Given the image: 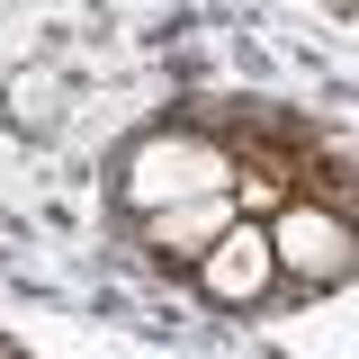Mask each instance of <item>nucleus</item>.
I'll return each mask as SVG.
<instances>
[{"label": "nucleus", "mask_w": 359, "mask_h": 359, "mask_svg": "<svg viewBox=\"0 0 359 359\" xmlns=\"http://www.w3.org/2000/svg\"><path fill=\"white\" fill-rule=\"evenodd\" d=\"M117 207H135V216H162V207H180V198H207V189H233V144H216V135H144V144H126L117 153Z\"/></svg>", "instance_id": "obj_1"}, {"label": "nucleus", "mask_w": 359, "mask_h": 359, "mask_svg": "<svg viewBox=\"0 0 359 359\" xmlns=\"http://www.w3.org/2000/svg\"><path fill=\"white\" fill-rule=\"evenodd\" d=\"M269 252H278V278H297V287H341L359 278V224L332 198H287L269 216Z\"/></svg>", "instance_id": "obj_2"}, {"label": "nucleus", "mask_w": 359, "mask_h": 359, "mask_svg": "<svg viewBox=\"0 0 359 359\" xmlns=\"http://www.w3.org/2000/svg\"><path fill=\"white\" fill-rule=\"evenodd\" d=\"M189 278H198V297L207 306H224V314H252V306H269L278 297V252H269V224L261 216H233L189 261Z\"/></svg>", "instance_id": "obj_3"}, {"label": "nucleus", "mask_w": 359, "mask_h": 359, "mask_svg": "<svg viewBox=\"0 0 359 359\" xmlns=\"http://www.w3.org/2000/svg\"><path fill=\"white\" fill-rule=\"evenodd\" d=\"M224 224H233V189H207V198H180V207H162V216H144V243H153V252H180V261H198Z\"/></svg>", "instance_id": "obj_4"}]
</instances>
